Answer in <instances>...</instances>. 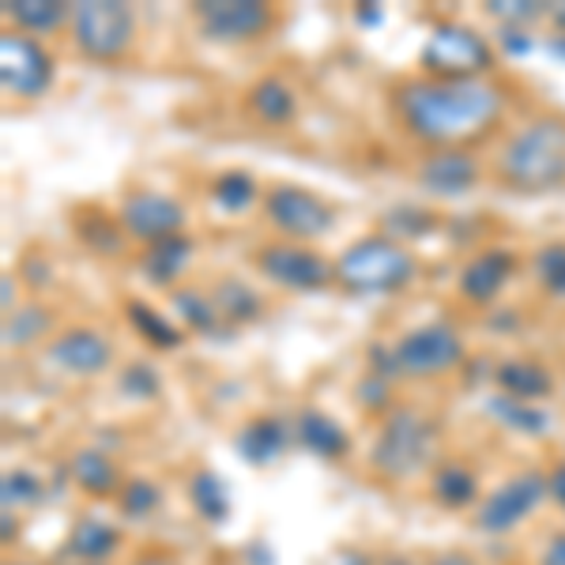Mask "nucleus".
I'll use <instances>...</instances> for the list:
<instances>
[{"instance_id": "nucleus-9", "label": "nucleus", "mask_w": 565, "mask_h": 565, "mask_svg": "<svg viewBox=\"0 0 565 565\" xmlns=\"http://www.w3.org/2000/svg\"><path fill=\"white\" fill-rule=\"evenodd\" d=\"M193 20L204 31V39L242 45L253 39H264L276 23V12L257 0H204L193 8Z\"/></svg>"}, {"instance_id": "nucleus-16", "label": "nucleus", "mask_w": 565, "mask_h": 565, "mask_svg": "<svg viewBox=\"0 0 565 565\" xmlns=\"http://www.w3.org/2000/svg\"><path fill=\"white\" fill-rule=\"evenodd\" d=\"M516 260L509 249H482L479 257H471L460 271V295L471 302H490L501 295V287L513 276Z\"/></svg>"}, {"instance_id": "nucleus-46", "label": "nucleus", "mask_w": 565, "mask_h": 565, "mask_svg": "<svg viewBox=\"0 0 565 565\" xmlns=\"http://www.w3.org/2000/svg\"><path fill=\"white\" fill-rule=\"evenodd\" d=\"M377 565H412V562H404L399 554H388V558H381Z\"/></svg>"}, {"instance_id": "nucleus-10", "label": "nucleus", "mask_w": 565, "mask_h": 565, "mask_svg": "<svg viewBox=\"0 0 565 565\" xmlns=\"http://www.w3.org/2000/svg\"><path fill=\"white\" fill-rule=\"evenodd\" d=\"M0 84L15 98H42L53 84V57L31 34H0Z\"/></svg>"}, {"instance_id": "nucleus-17", "label": "nucleus", "mask_w": 565, "mask_h": 565, "mask_svg": "<svg viewBox=\"0 0 565 565\" xmlns=\"http://www.w3.org/2000/svg\"><path fill=\"white\" fill-rule=\"evenodd\" d=\"M245 106H249V114L257 117L260 125H268V129H282V125L295 121L298 95H295V87H290L287 79L264 76V79H257V84L249 87Z\"/></svg>"}, {"instance_id": "nucleus-48", "label": "nucleus", "mask_w": 565, "mask_h": 565, "mask_svg": "<svg viewBox=\"0 0 565 565\" xmlns=\"http://www.w3.org/2000/svg\"><path fill=\"white\" fill-rule=\"evenodd\" d=\"M8 565H26V562H8Z\"/></svg>"}, {"instance_id": "nucleus-8", "label": "nucleus", "mask_w": 565, "mask_h": 565, "mask_svg": "<svg viewBox=\"0 0 565 565\" xmlns=\"http://www.w3.org/2000/svg\"><path fill=\"white\" fill-rule=\"evenodd\" d=\"M264 215L276 226L279 234L298 242H313L324 238L332 231V207L324 204L317 193H309L302 185H276L264 196Z\"/></svg>"}, {"instance_id": "nucleus-22", "label": "nucleus", "mask_w": 565, "mask_h": 565, "mask_svg": "<svg viewBox=\"0 0 565 565\" xmlns=\"http://www.w3.org/2000/svg\"><path fill=\"white\" fill-rule=\"evenodd\" d=\"M4 15L15 23V31H34V34H50L57 26L72 23L68 4H61V0H8Z\"/></svg>"}, {"instance_id": "nucleus-36", "label": "nucleus", "mask_w": 565, "mask_h": 565, "mask_svg": "<svg viewBox=\"0 0 565 565\" xmlns=\"http://www.w3.org/2000/svg\"><path fill=\"white\" fill-rule=\"evenodd\" d=\"M42 482L31 471H8L4 476V513H12V505L20 509L26 501H39Z\"/></svg>"}, {"instance_id": "nucleus-34", "label": "nucleus", "mask_w": 565, "mask_h": 565, "mask_svg": "<svg viewBox=\"0 0 565 565\" xmlns=\"http://www.w3.org/2000/svg\"><path fill=\"white\" fill-rule=\"evenodd\" d=\"M535 279H540L543 290H551V295L565 298V242H551L543 245L540 253H535Z\"/></svg>"}, {"instance_id": "nucleus-20", "label": "nucleus", "mask_w": 565, "mask_h": 565, "mask_svg": "<svg viewBox=\"0 0 565 565\" xmlns=\"http://www.w3.org/2000/svg\"><path fill=\"white\" fill-rule=\"evenodd\" d=\"M494 381L505 396L521 399V404H535V399L551 396L554 392V377L551 370L540 366V362H527V359H509L501 362L494 370Z\"/></svg>"}, {"instance_id": "nucleus-38", "label": "nucleus", "mask_w": 565, "mask_h": 565, "mask_svg": "<svg viewBox=\"0 0 565 565\" xmlns=\"http://www.w3.org/2000/svg\"><path fill=\"white\" fill-rule=\"evenodd\" d=\"M487 12L494 15V20L509 23V26H527V23L543 20V15H546V4H524V0H501V4H487Z\"/></svg>"}, {"instance_id": "nucleus-13", "label": "nucleus", "mask_w": 565, "mask_h": 565, "mask_svg": "<svg viewBox=\"0 0 565 565\" xmlns=\"http://www.w3.org/2000/svg\"><path fill=\"white\" fill-rule=\"evenodd\" d=\"M117 223L125 226L129 238L140 242H162V238H174L185 226V207L178 200L162 196V193H129L121 200V212H117Z\"/></svg>"}, {"instance_id": "nucleus-11", "label": "nucleus", "mask_w": 565, "mask_h": 565, "mask_svg": "<svg viewBox=\"0 0 565 565\" xmlns=\"http://www.w3.org/2000/svg\"><path fill=\"white\" fill-rule=\"evenodd\" d=\"M257 268L264 279L287 290H324L335 279V268L324 257H317L306 245L271 242L257 253Z\"/></svg>"}, {"instance_id": "nucleus-24", "label": "nucleus", "mask_w": 565, "mask_h": 565, "mask_svg": "<svg viewBox=\"0 0 565 565\" xmlns=\"http://www.w3.org/2000/svg\"><path fill=\"white\" fill-rule=\"evenodd\" d=\"M125 317H129V324L136 328V335H143L151 348L174 351V348H181V340H185L181 328L167 321V313H159V309L140 302V298H129V302H125Z\"/></svg>"}, {"instance_id": "nucleus-3", "label": "nucleus", "mask_w": 565, "mask_h": 565, "mask_svg": "<svg viewBox=\"0 0 565 565\" xmlns=\"http://www.w3.org/2000/svg\"><path fill=\"white\" fill-rule=\"evenodd\" d=\"M335 279L354 295H392L415 279V257L388 238H362L335 260Z\"/></svg>"}, {"instance_id": "nucleus-12", "label": "nucleus", "mask_w": 565, "mask_h": 565, "mask_svg": "<svg viewBox=\"0 0 565 565\" xmlns=\"http://www.w3.org/2000/svg\"><path fill=\"white\" fill-rule=\"evenodd\" d=\"M546 494H551V487H546V476H540V471L513 476L505 487H498L494 494L482 501L476 524L482 532H509V527L521 524L527 513H535V505H540Z\"/></svg>"}, {"instance_id": "nucleus-44", "label": "nucleus", "mask_w": 565, "mask_h": 565, "mask_svg": "<svg viewBox=\"0 0 565 565\" xmlns=\"http://www.w3.org/2000/svg\"><path fill=\"white\" fill-rule=\"evenodd\" d=\"M132 565H174V562H170L167 554H154L151 551V554H140V558H136Z\"/></svg>"}, {"instance_id": "nucleus-40", "label": "nucleus", "mask_w": 565, "mask_h": 565, "mask_svg": "<svg viewBox=\"0 0 565 565\" xmlns=\"http://www.w3.org/2000/svg\"><path fill=\"white\" fill-rule=\"evenodd\" d=\"M540 565H565V532L562 535H554L551 543H546V551H543V562Z\"/></svg>"}, {"instance_id": "nucleus-6", "label": "nucleus", "mask_w": 565, "mask_h": 565, "mask_svg": "<svg viewBox=\"0 0 565 565\" xmlns=\"http://www.w3.org/2000/svg\"><path fill=\"white\" fill-rule=\"evenodd\" d=\"M423 68L437 79H479L494 68V50L463 23H437L423 45Z\"/></svg>"}, {"instance_id": "nucleus-1", "label": "nucleus", "mask_w": 565, "mask_h": 565, "mask_svg": "<svg viewBox=\"0 0 565 565\" xmlns=\"http://www.w3.org/2000/svg\"><path fill=\"white\" fill-rule=\"evenodd\" d=\"M396 114L404 129L434 148L476 140L498 121L501 90L487 79L418 76L396 87Z\"/></svg>"}, {"instance_id": "nucleus-19", "label": "nucleus", "mask_w": 565, "mask_h": 565, "mask_svg": "<svg viewBox=\"0 0 565 565\" xmlns=\"http://www.w3.org/2000/svg\"><path fill=\"white\" fill-rule=\"evenodd\" d=\"M290 445V426L282 423V418H253V423L242 426L238 434V452L249 463H257V468H264V463H276L282 457V449Z\"/></svg>"}, {"instance_id": "nucleus-45", "label": "nucleus", "mask_w": 565, "mask_h": 565, "mask_svg": "<svg viewBox=\"0 0 565 565\" xmlns=\"http://www.w3.org/2000/svg\"><path fill=\"white\" fill-rule=\"evenodd\" d=\"M551 15H554V23H558V26H562V31H565V4H558V8H554V12H551Z\"/></svg>"}, {"instance_id": "nucleus-41", "label": "nucleus", "mask_w": 565, "mask_h": 565, "mask_svg": "<svg viewBox=\"0 0 565 565\" xmlns=\"http://www.w3.org/2000/svg\"><path fill=\"white\" fill-rule=\"evenodd\" d=\"M546 487H551V498L565 509V463H558V468L546 476Z\"/></svg>"}, {"instance_id": "nucleus-27", "label": "nucleus", "mask_w": 565, "mask_h": 565, "mask_svg": "<svg viewBox=\"0 0 565 565\" xmlns=\"http://www.w3.org/2000/svg\"><path fill=\"white\" fill-rule=\"evenodd\" d=\"M189 501H193L196 513L212 524H223L226 516H231V498H226V487L215 471H196V476L189 479Z\"/></svg>"}, {"instance_id": "nucleus-33", "label": "nucleus", "mask_w": 565, "mask_h": 565, "mask_svg": "<svg viewBox=\"0 0 565 565\" xmlns=\"http://www.w3.org/2000/svg\"><path fill=\"white\" fill-rule=\"evenodd\" d=\"M257 196V181H253L245 170H226V174L215 178V200L226 207V212H245Z\"/></svg>"}, {"instance_id": "nucleus-28", "label": "nucleus", "mask_w": 565, "mask_h": 565, "mask_svg": "<svg viewBox=\"0 0 565 565\" xmlns=\"http://www.w3.org/2000/svg\"><path fill=\"white\" fill-rule=\"evenodd\" d=\"M479 494V482L471 476L463 463H441L434 471V498L449 509H463L468 501H476Z\"/></svg>"}, {"instance_id": "nucleus-14", "label": "nucleus", "mask_w": 565, "mask_h": 565, "mask_svg": "<svg viewBox=\"0 0 565 565\" xmlns=\"http://www.w3.org/2000/svg\"><path fill=\"white\" fill-rule=\"evenodd\" d=\"M50 362L65 373H76V377H95L114 362V348L95 328H68L50 343Z\"/></svg>"}, {"instance_id": "nucleus-30", "label": "nucleus", "mask_w": 565, "mask_h": 565, "mask_svg": "<svg viewBox=\"0 0 565 565\" xmlns=\"http://www.w3.org/2000/svg\"><path fill=\"white\" fill-rule=\"evenodd\" d=\"M170 306H174V313L185 321L189 328H196V332H212L215 328V317H218V309L212 298H204L200 290H174L170 295Z\"/></svg>"}, {"instance_id": "nucleus-29", "label": "nucleus", "mask_w": 565, "mask_h": 565, "mask_svg": "<svg viewBox=\"0 0 565 565\" xmlns=\"http://www.w3.org/2000/svg\"><path fill=\"white\" fill-rule=\"evenodd\" d=\"M50 321L53 317L45 313L42 306H15L12 313L4 317V343L8 348H26V343H34L39 335L50 332Z\"/></svg>"}, {"instance_id": "nucleus-43", "label": "nucleus", "mask_w": 565, "mask_h": 565, "mask_svg": "<svg viewBox=\"0 0 565 565\" xmlns=\"http://www.w3.org/2000/svg\"><path fill=\"white\" fill-rule=\"evenodd\" d=\"M501 42H505V50H513V53H524L527 45H532L527 39H516V26H509V31L501 34Z\"/></svg>"}, {"instance_id": "nucleus-5", "label": "nucleus", "mask_w": 565, "mask_h": 565, "mask_svg": "<svg viewBox=\"0 0 565 565\" xmlns=\"http://www.w3.org/2000/svg\"><path fill=\"white\" fill-rule=\"evenodd\" d=\"M72 42L87 61H121L136 39V12L121 0H87L72 12Z\"/></svg>"}, {"instance_id": "nucleus-47", "label": "nucleus", "mask_w": 565, "mask_h": 565, "mask_svg": "<svg viewBox=\"0 0 565 565\" xmlns=\"http://www.w3.org/2000/svg\"><path fill=\"white\" fill-rule=\"evenodd\" d=\"M79 565H103V562H79Z\"/></svg>"}, {"instance_id": "nucleus-4", "label": "nucleus", "mask_w": 565, "mask_h": 565, "mask_svg": "<svg viewBox=\"0 0 565 565\" xmlns=\"http://www.w3.org/2000/svg\"><path fill=\"white\" fill-rule=\"evenodd\" d=\"M434 445H437V430L430 418L399 407L381 426V437L373 445V468L388 479H412L434 460Z\"/></svg>"}, {"instance_id": "nucleus-23", "label": "nucleus", "mask_w": 565, "mask_h": 565, "mask_svg": "<svg viewBox=\"0 0 565 565\" xmlns=\"http://www.w3.org/2000/svg\"><path fill=\"white\" fill-rule=\"evenodd\" d=\"M117 543H121V535H117V527H114V524L87 516V521H79V524L68 532L65 551H68V554H76L79 562H103V558H109V554L117 551Z\"/></svg>"}, {"instance_id": "nucleus-39", "label": "nucleus", "mask_w": 565, "mask_h": 565, "mask_svg": "<svg viewBox=\"0 0 565 565\" xmlns=\"http://www.w3.org/2000/svg\"><path fill=\"white\" fill-rule=\"evenodd\" d=\"M354 392H359V404L362 407H385L388 404V381L381 377L377 370H373L370 377H362Z\"/></svg>"}, {"instance_id": "nucleus-15", "label": "nucleus", "mask_w": 565, "mask_h": 565, "mask_svg": "<svg viewBox=\"0 0 565 565\" xmlns=\"http://www.w3.org/2000/svg\"><path fill=\"white\" fill-rule=\"evenodd\" d=\"M479 181V162L468 151L441 148L418 162V185H426L437 196H460L471 193Z\"/></svg>"}, {"instance_id": "nucleus-26", "label": "nucleus", "mask_w": 565, "mask_h": 565, "mask_svg": "<svg viewBox=\"0 0 565 565\" xmlns=\"http://www.w3.org/2000/svg\"><path fill=\"white\" fill-rule=\"evenodd\" d=\"M212 302H215V309H218V317H226V321H234V324L257 321L260 309H264V298L249 287V282H242V279L218 282Z\"/></svg>"}, {"instance_id": "nucleus-32", "label": "nucleus", "mask_w": 565, "mask_h": 565, "mask_svg": "<svg viewBox=\"0 0 565 565\" xmlns=\"http://www.w3.org/2000/svg\"><path fill=\"white\" fill-rule=\"evenodd\" d=\"M490 415H498L501 423H509L521 434H543L546 430V415L535 412L532 404H521V399H513V396L490 399Z\"/></svg>"}, {"instance_id": "nucleus-37", "label": "nucleus", "mask_w": 565, "mask_h": 565, "mask_svg": "<svg viewBox=\"0 0 565 565\" xmlns=\"http://www.w3.org/2000/svg\"><path fill=\"white\" fill-rule=\"evenodd\" d=\"M154 505H159V487L148 479H132L129 487L121 490V509L129 516H148L154 513Z\"/></svg>"}, {"instance_id": "nucleus-31", "label": "nucleus", "mask_w": 565, "mask_h": 565, "mask_svg": "<svg viewBox=\"0 0 565 565\" xmlns=\"http://www.w3.org/2000/svg\"><path fill=\"white\" fill-rule=\"evenodd\" d=\"M79 238L95 253H103V257H117L125 249V226L109 223L106 215H87L79 218Z\"/></svg>"}, {"instance_id": "nucleus-18", "label": "nucleus", "mask_w": 565, "mask_h": 565, "mask_svg": "<svg viewBox=\"0 0 565 565\" xmlns=\"http://www.w3.org/2000/svg\"><path fill=\"white\" fill-rule=\"evenodd\" d=\"M295 434H298V445L321 460H340L343 452L351 449V437L343 434V426L335 423V418H328L324 412H317V407H306V412L295 418Z\"/></svg>"}, {"instance_id": "nucleus-35", "label": "nucleus", "mask_w": 565, "mask_h": 565, "mask_svg": "<svg viewBox=\"0 0 565 565\" xmlns=\"http://www.w3.org/2000/svg\"><path fill=\"white\" fill-rule=\"evenodd\" d=\"M121 392L132 399H154L159 396V373H154L148 362H132L121 373Z\"/></svg>"}, {"instance_id": "nucleus-7", "label": "nucleus", "mask_w": 565, "mask_h": 565, "mask_svg": "<svg viewBox=\"0 0 565 565\" xmlns=\"http://www.w3.org/2000/svg\"><path fill=\"white\" fill-rule=\"evenodd\" d=\"M463 359V340L457 328L449 324H423L399 335L392 348V370L404 377H441V373L457 370Z\"/></svg>"}, {"instance_id": "nucleus-21", "label": "nucleus", "mask_w": 565, "mask_h": 565, "mask_svg": "<svg viewBox=\"0 0 565 565\" xmlns=\"http://www.w3.org/2000/svg\"><path fill=\"white\" fill-rule=\"evenodd\" d=\"M193 249L196 245L185 238V234H174V238H162V242H151L148 253H143V276L159 287H170L181 271L189 268L193 260Z\"/></svg>"}, {"instance_id": "nucleus-42", "label": "nucleus", "mask_w": 565, "mask_h": 565, "mask_svg": "<svg viewBox=\"0 0 565 565\" xmlns=\"http://www.w3.org/2000/svg\"><path fill=\"white\" fill-rule=\"evenodd\" d=\"M430 565H479V562L468 558L463 551H445V554H437V558H430Z\"/></svg>"}, {"instance_id": "nucleus-2", "label": "nucleus", "mask_w": 565, "mask_h": 565, "mask_svg": "<svg viewBox=\"0 0 565 565\" xmlns=\"http://www.w3.org/2000/svg\"><path fill=\"white\" fill-rule=\"evenodd\" d=\"M498 178L513 189H554L565 181V121L562 117H540L509 136L498 154Z\"/></svg>"}, {"instance_id": "nucleus-25", "label": "nucleus", "mask_w": 565, "mask_h": 565, "mask_svg": "<svg viewBox=\"0 0 565 565\" xmlns=\"http://www.w3.org/2000/svg\"><path fill=\"white\" fill-rule=\"evenodd\" d=\"M72 479H76L79 490H87V494H95V498L114 494L117 482H121L117 463L98 449H79L76 457H72Z\"/></svg>"}]
</instances>
